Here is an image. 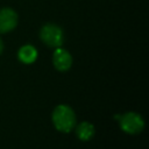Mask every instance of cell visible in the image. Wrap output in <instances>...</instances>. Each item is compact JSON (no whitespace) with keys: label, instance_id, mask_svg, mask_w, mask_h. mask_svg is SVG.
Masks as SVG:
<instances>
[{"label":"cell","instance_id":"cell-9","mask_svg":"<svg viewBox=\"0 0 149 149\" xmlns=\"http://www.w3.org/2000/svg\"><path fill=\"white\" fill-rule=\"evenodd\" d=\"M120 116H121L120 114H116V115H114V118H115L116 120H119V119H120Z\"/></svg>","mask_w":149,"mask_h":149},{"label":"cell","instance_id":"cell-6","mask_svg":"<svg viewBox=\"0 0 149 149\" xmlns=\"http://www.w3.org/2000/svg\"><path fill=\"white\" fill-rule=\"evenodd\" d=\"M17 57L22 63L31 64L37 58V50L35 49V47H33L30 44H26L20 48V50L17 52Z\"/></svg>","mask_w":149,"mask_h":149},{"label":"cell","instance_id":"cell-7","mask_svg":"<svg viewBox=\"0 0 149 149\" xmlns=\"http://www.w3.org/2000/svg\"><path fill=\"white\" fill-rule=\"evenodd\" d=\"M94 132V126L87 121H83L76 127V135L80 141H90L93 137Z\"/></svg>","mask_w":149,"mask_h":149},{"label":"cell","instance_id":"cell-3","mask_svg":"<svg viewBox=\"0 0 149 149\" xmlns=\"http://www.w3.org/2000/svg\"><path fill=\"white\" fill-rule=\"evenodd\" d=\"M40 37L44 44L50 48H58L64 42V34L63 30L52 23L44 24L40 31Z\"/></svg>","mask_w":149,"mask_h":149},{"label":"cell","instance_id":"cell-2","mask_svg":"<svg viewBox=\"0 0 149 149\" xmlns=\"http://www.w3.org/2000/svg\"><path fill=\"white\" fill-rule=\"evenodd\" d=\"M119 125L125 133L130 135L140 134L144 128L143 118L136 112H127L122 114L119 119Z\"/></svg>","mask_w":149,"mask_h":149},{"label":"cell","instance_id":"cell-5","mask_svg":"<svg viewBox=\"0 0 149 149\" xmlns=\"http://www.w3.org/2000/svg\"><path fill=\"white\" fill-rule=\"evenodd\" d=\"M52 63L58 71H68L72 65V57L65 49L56 48L52 55Z\"/></svg>","mask_w":149,"mask_h":149},{"label":"cell","instance_id":"cell-4","mask_svg":"<svg viewBox=\"0 0 149 149\" xmlns=\"http://www.w3.org/2000/svg\"><path fill=\"white\" fill-rule=\"evenodd\" d=\"M17 24V14L10 8L0 9V33H8Z\"/></svg>","mask_w":149,"mask_h":149},{"label":"cell","instance_id":"cell-8","mask_svg":"<svg viewBox=\"0 0 149 149\" xmlns=\"http://www.w3.org/2000/svg\"><path fill=\"white\" fill-rule=\"evenodd\" d=\"M2 50H3V43H2V41H1V38H0V55H1Z\"/></svg>","mask_w":149,"mask_h":149},{"label":"cell","instance_id":"cell-1","mask_svg":"<svg viewBox=\"0 0 149 149\" xmlns=\"http://www.w3.org/2000/svg\"><path fill=\"white\" fill-rule=\"evenodd\" d=\"M52 123L62 133H70L76 125V114L68 105H58L52 112Z\"/></svg>","mask_w":149,"mask_h":149}]
</instances>
